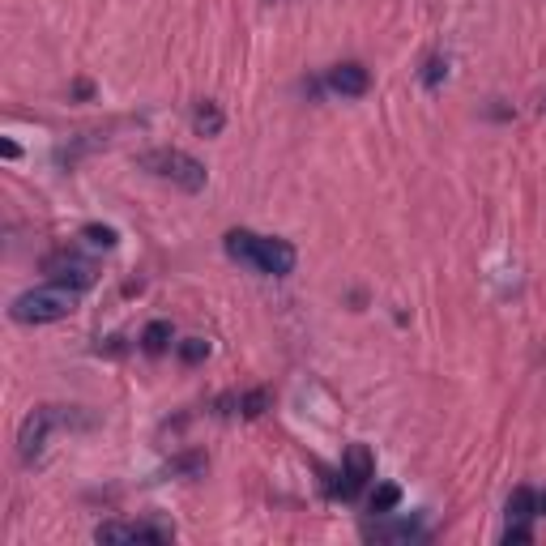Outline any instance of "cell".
Instances as JSON below:
<instances>
[{
  "label": "cell",
  "instance_id": "6da1fadb",
  "mask_svg": "<svg viewBox=\"0 0 546 546\" xmlns=\"http://www.w3.org/2000/svg\"><path fill=\"white\" fill-rule=\"evenodd\" d=\"M227 256L239 265H252L269 273V278H286L295 269V248L286 239H261L252 231H231L227 235Z\"/></svg>",
  "mask_w": 546,
  "mask_h": 546
},
{
  "label": "cell",
  "instance_id": "7a4b0ae2",
  "mask_svg": "<svg viewBox=\"0 0 546 546\" xmlns=\"http://www.w3.org/2000/svg\"><path fill=\"white\" fill-rule=\"evenodd\" d=\"M77 312V291L69 286H39V291H26L13 299L9 316L18 320V325H52V320H64Z\"/></svg>",
  "mask_w": 546,
  "mask_h": 546
},
{
  "label": "cell",
  "instance_id": "3957f363",
  "mask_svg": "<svg viewBox=\"0 0 546 546\" xmlns=\"http://www.w3.org/2000/svg\"><path fill=\"white\" fill-rule=\"evenodd\" d=\"M141 167L150 175H158V180L180 184L184 192H201L205 180H210L205 163H197V158L184 154V150H150V154H141Z\"/></svg>",
  "mask_w": 546,
  "mask_h": 546
},
{
  "label": "cell",
  "instance_id": "277c9868",
  "mask_svg": "<svg viewBox=\"0 0 546 546\" xmlns=\"http://www.w3.org/2000/svg\"><path fill=\"white\" fill-rule=\"evenodd\" d=\"M64 423H69V410H64V406H43V410L30 414V419L22 423V436H18L22 461H39L47 436H52L56 427H64Z\"/></svg>",
  "mask_w": 546,
  "mask_h": 546
},
{
  "label": "cell",
  "instance_id": "5b68a950",
  "mask_svg": "<svg viewBox=\"0 0 546 546\" xmlns=\"http://www.w3.org/2000/svg\"><path fill=\"white\" fill-rule=\"evenodd\" d=\"M43 273L52 278L56 286H69V291H90L94 286V265L86 261V256H77V252H52V256H43Z\"/></svg>",
  "mask_w": 546,
  "mask_h": 546
},
{
  "label": "cell",
  "instance_id": "8992f818",
  "mask_svg": "<svg viewBox=\"0 0 546 546\" xmlns=\"http://www.w3.org/2000/svg\"><path fill=\"white\" fill-rule=\"evenodd\" d=\"M175 529L171 525H146V521H107L94 529L99 542H171Z\"/></svg>",
  "mask_w": 546,
  "mask_h": 546
},
{
  "label": "cell",
  "instance_id": "52a82bcc",
  "mask_svg": "<svg viewBox=\"0 0 546 546\" xmlns=\"http://www.w3.org/2000/svg\"><path fill=\"white\" fill-rule=\"evenodd\" d=\"M376 474V465H372V453H367L363 444H350L346 448V461H342V478L346 483L337 487V495H342V500H355V495L367 487V478Z\"/></svg>",
  "mask_w": 546,
  "mask_h": 546
},
{
  "label": "cell",
  "instance_id": "ba28073f",
  "mask_svg": "<svg viewBox=\"0 0 546 546\" xmlns=\"http://www.w3.org/2000/svg\"><path fill=\"white\" fill-rule=\"evenodd\" d=\"M367 86H372V77H367V69H363V64H355V60L333 64V69H329V90L342 94V99H363Z\"/></svg>",
  "mask_w": 546,
  "mask_h": 546
},
{
  "label": "cell",
  "instance_id": "9c48e42d",
  "mask_svg": "<svg viewBox=\"0 0 546 546\" xmlns=\"http://www.w3.org/2000/svg\"><path fill=\"white\" fill-rule=\"evenodd\" d=\"M529 517H538V491L517 487L508 495V521H529Z\"/></svg>",
  "mask_w": 546,
  "mask_h": 546
},
{
  "label": "cell",
  "instance_id": "30bf717a",
  "mask_svg": "<svg viewBox=\"0 0 546 546\" xmlns=\"http://www.w3.org/2000/svg\"><path fill=\"white\" fill-rule=\"evenodd\" d=\"M222 111H218V103H197V111H192V128H197L201 137H218L222 133Z\"/></svg>",
  "mask_w": 546,
  "mask_h": 546
},
{
  "label": "cell",
  "instance_id": "8fae6325",
  "mask_svg": "<svg viewBox=\"0 0 546 546\" xmlns=\"http://www.w3.org/2000/svg\"><path fill=\"white\" fill-rule=\"evenodd\" d=\"M167 346H171V320H150L146 333H141V350L146 355H163Z\"/></svg>",
  "mask_w": 546,
  "mask_h": 546
},
{
  "label": "cell",
  "instance_id": "7c38bea8",
  "mask_svg": "<svg viewBox=\"0 0 546 546\" xmlns=\"http://www.w3.org/2000/svg\"><path fill=\"white\" fill-rule=\"evenodd\" d=\"M239 410H244V419H261V414L269 410V393L265 389H252L239 397Z\"/></svg>",
  "mask_w": 546,
  "mask_h": 546
},
{
  "label": "cell",
  "instance_id": "4fadbf2b",
  "mask_svg": "<svg viewBox=\"0 0 546 546\" xmlns=\"http://www.w3.org/2000/svg\"><path fill=\"white\" fill-rule=\"evenodd\" d=\"M205 355H210V342H201V337H188V342H180V359L184 363H201Z\"/></svg>",
  "mask_w": 546,
  "mask_h": 546
},
{
  "label": "cell",
  "instance_id": "5bb4252c",
  "mask_svg": "<svg viewBox=\"0 0 546 546\" xmlns=\"http://www.w3.org/2000/svg\"><path fill=\"white\" fill-rule=\"evenodd\" d=\"M444 77H448V60H444V56H431V60H427V69H423V82H427L431 90H436V86L444 82Z\"/></svg>",
  "mask_w": 546,
  "mask_h": 546
},
{
  "label": "cell",
  "instance_id": "9a60e30c",
  "mask_svg": "<svg viewBox=\"0 0 546 546\" xmlns=\"http://www.w3.org/2000/svg\"><path fill=\"white\" fill-rule=\"evenodd\" d=\"M401 504V491L397 487H380L376 495H372V512H393Z\"/></svg>",
  "mask_w": 546,
  "mask_h": 546
},
{
  "label": "cell",
  "instance_id": "2e32d148",
  "mask_svg": "<svg viewBox=\"0 0 546 546\" xmlns=\"http://www.w3.org/2000/svg\"><path fill=\"white\" fill-rule=\"evenodd\" d=\"M82 235L90 239V244H99V248H116V231H111V227H86Z\"/></svg>",
  "mask_w": 546,
  "mask_h": 546
},
{
  "label": "cell",
  "instance_id": "e0dca14e",
  "mask_svg": "<svg viewBox=\"0 0 546 546\" xmlns=\"http://www.w3.org/2000/svg\"><path fill=\"white\" fill-rule=\"evenodd\" d=\"M529 538H534V529H529V521H508L504 542H529Z\"/></svg>",
  "mask_w": 546,
  "mask_h": 546
},
{
  "label": "cell",
  "instance_id": "ac0fdd59",
  "mask_svg": "<svg viewBox=\"0 0 546 546\" xmlns=\"http://www.w3.org/2000/svg\"><path fill=\"white\" fill-rule=\"evenodd\" d=\"M538 512H546V491H542V495H538Z\"/></svg>",
  "mask_w": 546,
  "mask_h": 546
}]
</instances>
